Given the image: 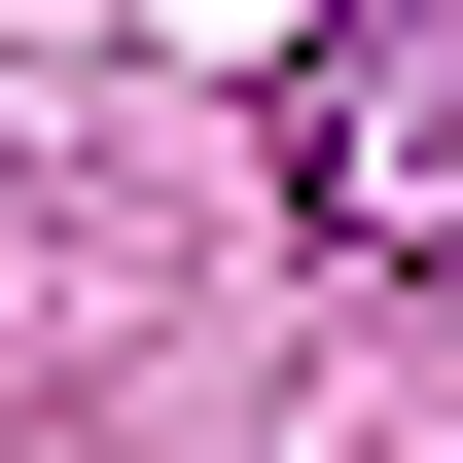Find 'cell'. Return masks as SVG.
Segmentation results:
<instances>
[{
	"label": "cell",
	"mask_w": 463,
	"mask_h": 463,
	"mask_svg": "<svg viewBox=\"0 0 463 463\" xmlns=\"http://www.w3.org/2000/svg\"><path fill=\"white\" fill-rule=\"evenodd\" d=\"M286 214L392 286V250H463V0H356V36L286 71Z\"/></svg>",
	"instance_id": "cell-1"
}]
</instances>
